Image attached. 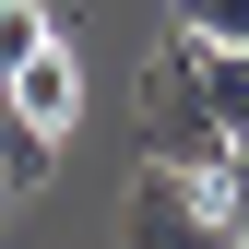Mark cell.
Listing matches in <instances>:
<instances>
[{
  "label": "cell",
  "mask_w": 249,
  "mask_h": 249,
  "mask_svg": "<svg viewBox=\"0 0 249 249\" xmlns=\"http://www.w3.org/2000/svg\"><path fill=\"white\" fill-rule=\"evenodd\" d=\"M131 131H142V166H190V178H226V154H237V131L213 119V95H202V36L178 24L166 48L131 71Z\"/></svg>",
  "instance_id": "6da1fadb"
},
{
  "label": "cell",
  "mask_w": 249,
  "mask_h": 249,
  "mask_svg": "<svg viewBox=\"0 0 249 249\" xmlns=\"http://www.w3.org/2000/svg\"><path fill=\"white\" fill-rule=\"evenodd\" d=\"M119 249H237V213L190 166H142L119 190Z\"/></svg>",
  "instance_id": "7a4b0ae2"
},
{
  "label": "cell",
  "mask_w": 249,
  "mask_h": 249,
  "mask_svg": "<svg viewBox=\"0 0 249 249\" xmlns=\"http://www.w3.org/2000/svg\"><path fill=\"white\" fill-rule=\"evenodd\" d=\"M0 95L36 119V131H71V95H83V83H71V36H48L36 59H12V71H0Z\"/></svg>",
  "instance_id": "3957f363"
},
{
  "label": "cell",
  "mask_w": 249,
  "mask_h": 249,
  "mask_svg": "<svg viewBox=\"0 0 249 249\" xmlns=\"http://www.w3.org/2000/svg\"><path fill=\"white\" fill-rule=\"evenodd\" d=\"M48 166H59V131H36V119H24L12 95H0V190L24 202V190H36V178H48Z\"/></svg>",
  "instance_id": "277c9868"
},
{
  "label": "cell",
  "mask_w": 249,
  "mask_h": 249,
  "mask_svg": "<svg viewBox=\"0 0 249 249\" xmlns=\"http://www.w3.org/2000/svg\"><path fill=\"white\" fill-rule=\"evenodd\" d=\"M202 95H213V119L249 142V48H213V36H202Z\"/></svg>",
  "instance_id": "5b68a950"
},
{
  "label": "cell",
  "mask_w": 249,
  "mask_h": 249,
  "mask_svg": "<svg viewBox=\"0 0 249 249\" xmlns=\"http://www.w3.org/2000/svg\"><path fill=\"white\" fill-rule=\"evenodd\" d=\"M59 36V24H48V0H0V71H12V59H36Z\"/></svg>",
  "instance_id": "8992f818"
},
{
  "label": "cell",
  "mask_w": 249,
  "mask_h": 249,
  "mask_svg": "<svg viewBox=\"0 0 249 249\" xmlns=\"http://www.w3.org/2000/svg\"><path fill=\"white\" fill-rule=\"evenodd\" d=\"M178 24L213 36V48H249V0H178Z\"/></svg>",
  "instance_id": "52a82bcc"
},
{
  "label": "cell",
  "mask_w": 249,
  "mask_h": 249,
  "mask_svg": "<svg viewBox=\"0 0 249 249\" xmlns=\"http://www.w3.org/2000/svg\"><path fill=\"white\" fill-rule=\"evenodd\" d=\"M0 202H12V190H0Z\"/></svg>",
  "instance_id": "ba28073f"
}]
</instances>
